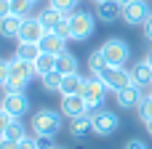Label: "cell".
Listing matches in <instances>:
<instances>
[{"mask_svg":"<svg viewBox=\"0 0 152 149\" xmlns=\"http://www.w3.org/2000/svg\"><path fill=\"white\" fill-rule=\"evenodd\" d=\"M150 99H152V93H150Z\"/></svg>","mask_w":152,"mask_h":149,"instance_id":"7bdbcfd3","label":"cell"},{"mask_svg":"<svg viewBox=\"0 0 152 149\" xmlns=\"http://www.w3.org/2000/svg\"><path fill=\"white\" fill-rule=\"evenodd\" d=\"M77 69H80V64H77V59L69 51H64V53L56 56V72L59 75H77Z\"/></svg>","mask_w":152,"mask_h":149,"instance_id":"ffe728a7","label":"cell"},{"mask_svg":"<svg viewBox=\"0 0 152 149\" xmlns=\"http://www.w3.org/2000/svg\"><path fill=\"white\" fill-rule=\"evenodd\" d=\"M21 16H16V13H11V16H5V19H0V37H5V40H13V37H19V29H21Z\"/></svg>","mask_w":152,"mask_h":149,"instance_id":"ac0fdd59","label":"cell"},{"mask_svg":"<svg viewBox=\"0 0 152 149\" xmlns=\"http://www.w3.org/2000/svg\"><path fill=\"white\" fill-rule=\"evenodd\" d=\"M118 3H120V5H128V3H134V0H118Z\"/></svg>","mask_w":152,"mask_h":149,"instance_id":"f35d334b","label":"cell"},{"mask_svg":"<svg viewBox=\"0 0 152 149\" xmlns=\"http://www.w3.org/2000/svg\"><path fill=\"white\" fill-rule=\"evenodd\" d=\"M107 91H110V88L104 85V80H102V77H96V75L86 77V91H83V99H86L88 109H99V107L104 104Z\"/></svg>","mask_w":152,"mask_h":149,"instance_id":"8992f818","label":"cell"},{"mask_svg":"<svg viewBox=\"0 0 152 149\" xmlns=\"http://www.w3.org/2000/svg\"><path fill=\"white\" fill-rule=\"evenodd\" d=\"M69 13H64V11H59V8H53V5H48V8H43L40 13H37V19H40V24L45 27V32H53L64 19H67Z\"/></svg>","mask_w":152,"mask_h":149,"instance_id":"9a60e30c","label":"cell"},{"mask_svg":"<svg viewBox=\"0 0 152 149\" xmlns=\"http://www.w3.org/2000/svg\"><path fill=\"white\" fill-rule=\"evenodd\" d=\"M53 32H56V35H61L64 40H69V16H67V19H64V21H61V24H59Z\"/></svg>","mask_w":152,"mask_h":149,"instance_id":"4dcf8cb0","label":"cell"},{"mask_svg":"<svg viewBox=\"0 0 152 149\" xmlns=\"http://www.w3.org/2000/svg\"><path fill=\"white\" fill-rule=\"evenodd\" d=\"M139 120H142V123H150L152 120V99L150 96H144L142 104H139Z\"/></svg>","mask_w":152,"mask_h":149,"instance_id":"4316f807","label":"cell"},{"mask_svg":"<svg viewBox=\"0 0 152 149\" xmlns=\"http://www.w3.org/2000/svg\"><path fill=\"white\" fill-rule=\"evenodd\" d=\"M8 67H11V75H8V83H5V91H24L27 83L35 77V64L32 61H24L19 56L8 59Z\"/></svg>","mask_w":152,"mask_h":149,"instance_id":"6da1fadb","label":"cell"},{"mask_svg":"<svg viewBox=\"0 0 152 149\" xmlns=\"http://www.w3.org/2000/svg\"><path fill=\"white\" fill-rule=\"evenodd\" d=\"M104 69H107V59L102 56V51H99V48H96V51H91V53H88V72L99 77Z\"/></svg>","mask_w":152,"mask_h":149,"instance_id":"603a6c76","label":"cell"},{"mask_svg":"<svg viewBox=\"0 0 152 149\" xmlns=\"http://www.w3.org/2000/svg\"><path fill=\"white\" fill-rule=\"evenodd\" d=\"M29 131L32 136H56L61 131V117L53 112V109H40L29 117Z\"/></svg>","mask_w":152,"mask_h":149,"instance_id":"7a4b0ae2","label":"cell"},{"mask_svg":"<svg viewBox=\"0 0 152 149\" xmlns=\"http://www.w3.org/2000/svg\"><path fill=\"white\" fill-rule=\"evenodd\" d=\"M144 128H147V133L152 136V120H150V123H144Z\"/></svg>","mask_w":152,"mask_h":149,"instance_id":"74e56055","label":"cell"},{"mask_svg":"<svg viewBox=\"0 0 152 149\" xmlns=\"http://www.w3.org/2000/svg\"><path fill=\"white\" fill-rule=\"evenodd\" d=\"M43 35H45V27L40 24V19L37 16H27L24 21H21V29H19V43H37L40 45V40H43Z\"/></svg>","mask_w":152,"mask_h":149,"instance_id":"30bf717a","label":"cell"},{"mask_svg":"<svg viewBox=\"0 0 152 149\" xmlns=\"http://www.w3.org/2000/svg\"><path fill=\"white\" fill-rule=\"evenodd\" d=\"M94 16L99 21H104V24H112V21H118L123 16V5L118 0H102V3H96V13Z\"/></svg>","mask_w":152,"mask_h":149,"instance_id":"7c38bea8","label":"cell"},{"mask_svg":"<svg viewBox=\"0 0 152 149\" xmlns=\"http://www.w3.org/2000/svg\"><path fill=\"white\" fill-rule=\"evenodd\" d=\"M8 75H11V67H8V61H5V59H0V88H5Z\"/></svg>","mask_w":152,"mask_h":149,"instance_id":"f546056e","label":"cell"},{"mask_svg":"<svg viewBox=\"0 0 152 149\" xmlns=\"http://www.w3.org/2000/svg\"><path fill=\"white\" fill-rule=\"evenodd\" d=\"M8 123H11V117H8L5 112H0V139H5V128H8Z\"/></svg>","mask_w":152,"mask_h":149,"instance_id":"d6a6232c","label":"cell"},{"mask_svg":"<svg viewBox=\"0 0 152 149\" xmlns=\"http://www.w3.org/2000/svg\"><path fill=\"white\" fill-rule=\"evenodd\" d=\"M123 149H150V147H147L142 139H131V141H128V144H126Z\"/></svg>","mask_w":152,"mask_h":149,"instance_id":"836d02e7","label":"cell"},{"mask_svg":"<svg viewBox=\"0 0 152 149\" xmlns=\"http://www.w3.org/2000/svg\"><path fill=\"white\" fill-rule=\"evenodd\" d=\"M32 0H11V13H16V16H21V19H27L29 16V11H32Z\"/></svg>","mask_w":152,"mask_h":149,"instance_id":"484cf974","label":"cell"},{"mask_svg":"<svg viewBox=\"0 0 152 149\" xmlns=\"http://www.w3.org/2000/svg\"><path fill=\"white\" fill-rule=\"evenodd\" d=\"M94 3H102V0H94Z\"/></svg>","mask_w":152,"mask_h":149,"instance_id":"60d3db41","label":"cell"},{"mask_svg":"<svg viewBox=\"0 0 152 149\" xmlns=\"http://www.w3.org/2000/svg\"><path fill=\"white\" fill-rule=\"evenodd\" d=\"M99 77H102L104 85H107L110 91H115V93L131 85V72H128L126 67H110V64H107V69H104Z\"/></svg>","mask_w":152,"mask_h":149,"instance_id":"9c48e42d","label":"cell"},{"mask_svg":"<svg viewBox=\"0 0 152 149\" xmlns=\"http://www.w3.org/2000/svg\"><path fill=\"white\" fill-rule=\"evenodd\" d=\"M56 149H59V147H56Z\"/></svg>","mask_w":152,"mask_h":149,"instance_id":"ee69618b","label":"cell"},{"mask_svg":"<svg viewBox=\"0 0 152 149\" xmlns=\"http://www.w3.org/2000/svg\"><path fill=\"white\" fill-rule=\"evenodd\" d=\"M48 72H56V56H53V53H40V56L35 59V75L43 77V75H48Z\"/></svg>","mask_w":152,"mask_h":149,"instance_id":"44dd1931","label":"cell"},{"mask_svg":"<svg viewBox=\"0 0 152 149\" xmlns=\"http://www.w3.org/2000/svg\"><path fill=\"white\" fill-rule=\"evenodd\" d=\"M40 53H43V51H40L37 43H19V45H16V56L24 59V61H32V64H35V59H37Z\"/></svg>","mask_w":152,"mask_h":149,"instance_id":"7402d4cb","label":"cell"},{"mask_svg":"<svg viewBox=\"0 0 152 149\" xmlns=\"http://www.w3.org/2000/svg\"><path fill=\"white\" fill-rule=\"evenodd\" d=\"M142 99H144L142 96V88H136V85H128V88H123V91L115 93V101H118L120 109H139Z\"/></svg>","mask_w":152,"mask_h":149,"instance_id":"5bb4252c","label":"cell"},{"mask_svg":"<svg viewBox=\"0 0 152 149\" xmlns=\"http://www.w3.org/2000/svg\"><path fill=\"white\" fill-rule=\"evenodd\" d=\"M144 37H147V40L152 43V16L147 19V24H144Z\"/></svg>","mask_w":152,"mask_h":149,"instance_id":"8d00e7d4","label":"cell"},{"mask_svg":"<svg viewBox=\"0 0 152 149\" xmlns=\"http://www.w3.org/2000/svg\"><path fill=\"white\" fill-rule=\"evenodd\" d=\"M77 3H80V0H48V5L59 8V11H64V13H72V11L77 8Z\"/></svg>","mask_w":152,"mask_h":149,"instance_id":"83f0119b","label":"cell"},{"mask_svg":"<svg viewBox=\"0 0 152 149\" xmlns=\"http://www.w3.org/2000/svg\"><path fill=\"white\" fill-rule=\"evenodd\" d=\"M147 61H150V67H152V51H150V56H147Z\"/></svg>","mask_w":152,"mask_h":149,"instance_id":"ab89813d","label":"cell"},{"mask_svg":"<svg viewBox=\"0 0 152 149\" xmlns=\"http://www.w3.org/2000/svg\"><path fill=\"white\" fill-rule=\"evenodd\" d=\"M83 91H86V77H80V75L61 77V88H59L61 96H83Z\"/></svg>","mask_w":152,"mask_h":149,"instance_id":"e0dca14e","label":"cell"},{"mask_svg":"<svg viewBox=\"0 0 152 149\" xmlns=\"http://www.w3.org/2000/svg\"><path fill=\"white\" fill-rule=\"evenodd\" d=\"M59 112H61L64 117L75 120V117H80V115H88V104H86L83 96H61V107H59Z\"/></svg>","mask_w":152,"mask_h":149,"instance_id":"8fae6325","label":"cell"},{"mask_svg":"<svg viewBox=\"0 0 152 149\" xmlns=\"http://www.w3.org/2000/svg\"><path fill=\"white\" fill-rule=\"evenodd\" d=\"M128 72H131V85H136V88H150V85H152V67H150L147 59L131 64Z\"/></svg>","mask_w":152,"mask_h":149,"instance_id":"4fadbf2b","label":"cell"},{"mask_svg":"<svg viewBox=\"0 0 152 149\" xmlns=\"http://www.w3.org/2000/svg\"><path fill=\"white\" fill-rule=\"evenodd\" d=\"M24 136H27L24 123H21V120H11V123H8V128H5V139H11V141H21Z\"/></svg>","mask_w":152,"mask_h":149,"instance_id":"cb8c5ba5","label":"cell"},{"mask_svg":"<svg viewBox=\"0 0 152 149\" xmlns=\"http://www.w3.org/2000/svg\"><path fill=\"white\" fill-rule=\"evenodd\" d=\"M69 133H72L75 139H83V136L94 133V120H91V115H80V117L69 120Z\"/></svg>","mask_w":152,"mask_h":149,"instance_id":"d6986e66","label":"cell"},{"mask_svg":"<svg viewBox=\"0 0 152 149\" xmlns=\"http://www.w3.org/2000/svg\"><path fill=\"white\" fill-rule=\"evenodd\" d=\"M40 51H43V53H53V56H59V53L67 51V40H64L61 35H56V32H45L43 40H40Z\"/></svg>","mask_w":152,"mask_h":149,"instance_id":"2e32d148","label":"cell"},{"mask_svg":"<svg viewBox=\"0 0 152 149\" xmlns=\"http://www.w3.org/2000/svg\"><path fill=\"white\" fill-rule=\"evenodd\" d=\"M96 27V16L88 11H72L69 13V40H88L94 35Z\"/></svg>","mask_w":152,"mask_h":149,"instance_id":"3957f363","label":"cell"},{"mask_svg":"<svg viewBox=\"0 0 152 149\" xmlns=\"http://www.w3.org/2000/svg\"><path fill=\"white\" fill-rule=\"evenodd\" d=\"M0 112H5L11 120H19L29 112V99L24 91H5V96H0Z\"/></svg>","mask_w":152,"mask_h":149,"instance_id":"5b68a950","label":"cell"},{"mask_svg":"<svg viewBox=\"0 0 152 149\" xmlns=\"http://www.w3.org/2000/svg\"><path fill=\"white\" fill-rule=\"evenodd\" d=\"M152 16L150 5L144 3V0H134V3H128V5H123V21L126 24H131V27H144L147 24V19Z\"/></svg>","mask_w":152,"mask_h":149,"instance_id":"ba28073f","label":"cell"},{"mask_svg":"<svg viewBox=\"0 0 152 149\" xmlns=\"http://www.w3.org/2000/svg\"><path fill=\"white\" fill-rule=\"evenodd\" d=\"M59 149H67V147H59Z\"/></svg>","mask_w":152,"mask_h":149,"instance_id":"b9f144b4","label":"cell"},{"mask_svg":"<svg viewBox=\"0 0 152 149\" xmlns=\"http://www.w3.org/2000/svg\"><path fill=\"white\" fill-rule=\"evenodd\" d=\"M99 51H102V56L107 59L110 67H126L128 59H131V48H128V43L120 40V37H110V40H104Z\"/></svg>","mask_w":152,"mask_h":149,"instance_id":"277c9868","label":"cell"},{"mask_svg":"<svg viewBox=\"0 0 152 149\" xmlns=\"http://www.w3.org/2000/svg\"><path fill=\"white\" fill-rule=\"evenodd\" d=\"M19 149H37V141H35V136H24V139L19 141Z\"/></svg>","mask_w":152,"mask_h":149,"instance_id":"1f68e13d","label":"cell"},{"mask_svg":"<svg viewBox=\"0 0 152 149\" xmlns=\"http://www.w3.org/2000/svg\"><path fill=\"white\" fill-rule=\"evenodd\" d=\"M61 77H64V75H59V72H48V75L40 77V83H43V88H45L48 93H56V91L61 88Z\"/></svg>","mask_w":152,"mask_h":149,"instance_id":"d4e9b609","label":"cell"},{"mask_svg":"<svg viewBox=\"0 0 152 149\" xmlns=\"http://www.w3.org/2000/svg\"><path fill=\"white\" fill-rule=\"evenodd\" d=\"M35 141H37V149H56V141L51 136H35Z\"/></svg>","mask_w":152,"mask_h":149,"instance_id":"f1b7e54d","label":"cell"},{"mask_svg":"<svg viewBox=\"0 0 152 149\" xmlns=\"http://www.w3.org/2000/svg\"><path fill=\"white\" fill-rule=\"evenodd\" d=\"M11 16V0H0V19Z\"/></svg>","mask_w":152,"mask_h":149,"instance_id":"e575fe53","label":"cell"},{"mask_svg":"<svg viewBox=\"0 0 152 149\" xmlns=\"http://www.w3.org/2000/svg\"><path fill=\"white\" fill-rule=\"evenodd\" d=\"M0 149H19V141H11V139H0Z\"/></svg>","mask_w":152,"mask_h":149,"instance_id":"d590c367","label":"cell"},{"mask_svg":"<svg viewBox=\"0 0 152 149\" xmlns=\"http://www.w3.org/2000/svg\"><path fill=\"white\" fill-rule=\"evenodd\" d=\"M91 120H94V133H99V136H112L120 128V117L110 109H96L91 115Z\"/></svg>","mask_w":152,"mask_h":149,"instance_id":"52a82bcc","label":"cell"}]
</instances>
